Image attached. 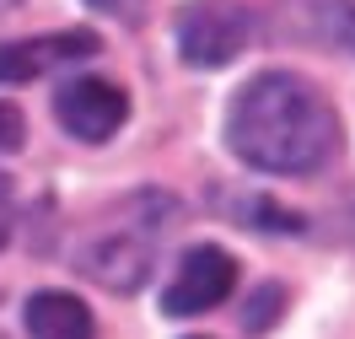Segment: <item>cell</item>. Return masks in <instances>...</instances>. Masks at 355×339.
Instances as JSON below:
<instances>
[{"mask_svg": "<svg viewBox=\"0 0 355 339\" xmlns=\"http://www.w3.org/2000/svg\"><path fill=\"white\" fill-rule=\"evenodd\" d=\"M275 302H280V291H264V296H259V313H248V329H264L269 318H275Z\"/></svg>", "mask_w": 355, "mask_h": 339, "instance_id": "11", "label": "cell"}, {"mask_svg": "<svg viewBox=\"0 0 355 339\" xmlns=\"http://www.w3.org/2000/svg\"><path fill=\"white\" fill-rule=\"evenodd\" d=\"M307 11H312V38L318 44L355 54V0H318Z\"/></svg>", "mask_w": 355, "mask_h": 339, "instance_id": "8", "label": "cell"}, {"mask_svg": "<svg viewBox=\"0 0 355 339\" xmlns=\"http://www.w3.org/2000/svg\"><path fill=\"white\" fill-rule=\"evenodd\" d=\"M97 6H108V11H119V0H97Z\"/></svg>", "mask_w": 355, "mask_h": 339, "instance_id": "12", "label": "cell"}, {"mask_svg": "<svg viewBox=\"0 0 355 339\" xmlns=\"http://www.w3.org/2000/svg\"><path fill=\"white\" fill-rule=\"evenodd\" d=\"M130 113V97L113 87V81H97V76H81V81H65L54 92V119L65 124L76 140H108Z\"/></svg>", "mask_w": 355, "mask_h": 339, "instance_id": "5", "label": "cell"}, {"mask_svg": "<svg viewBox=\"0 0 355 339\" xmlns=\"http://www.w3.org/2000/svg\"><path fill=\"white\" fill-rule=\"evenodd\" d=\"M97 54V33H49V38H22V44H0V81H38L60 65H81Z\"/></svg>", "mask_w": 355, "mask_h": 339, "instance_id": "6", "label": "cell"}, {"mask_svg": "<svg viewBox=\"0 0 355 339\" xmlns=\"http://www.w3.org/2000/svg\"><path fill=\"white\" fill-rule=\"evenodd\" d=\"M11 221H17V200H11V178H0V243L11 237Z\"/></svg>", "mask_w": 355, "mask_h": 339, "instance_id": "10", "label": "cell"}, {"mask_svg": "<svg viewBox=\"0 0 355 339\" xmlns=\"http://www.w3.org/2000/svg\"><path fill=\"white\" fill-rule=\"evenodd\" d=\"M226 146L259 173H312L339 146V113L302 76L264 70L232 97Z\"/></svg>", "mask_w": 355, "mask_h": 339, "instance_id": "1", "label": "cell"}, {"mask_svg": "<svg viewBox=\"0 0 355 339\" xmlns=\"http://www.w3.org/2000/svg\"><path fill=\"white\" fill-rule=\"evenodd\" d=\"M167 226H173V200L135 194V200H124V210H113L108 226L81 248L76 270L87 280H97L103 291H140L151 264H156V248H162Z\"/></svg>", "mask_w": 355, "mask_h": 339, "instance_id": "2", "label": "cell"}, {"mask_svg": "<svg viewBox=\"0 0 355 339\" xmlns=\"http://www.w3.org/2000/svg\"><path fill=\"white\" fill-rule=\"evenodd\" d=\"M248 38H253V17L237 0H205V6H194L178 22V49H183L189 65H200V70L232 65L248 49Z\"/></svg>", "mask_w": 355, "mask_h": 339, "instance_id": "3", "label": "cell"}, {"mask_svg": "<svg viewBox=\"0 0 355 339\" xmlns=\"http://www.w3.org/2000/svg\"><path fill=\"white\" fill-rule=\"evenodd\" d=\"M27 135V124H22V113L11 108V103H0V151H17Z\"/></svg>", "mask_w": 355, "mask_h": 339, "instance_id": "9", "label": "cell"}, {"mask_svg": "<svg viewBox=\"0 0 355 339\" xmlns=\"http://www.w3.org/2000/svg\"><path fill=\"white\" fill-rule=\"evenodd\" d=\"M27 334L33 339H92V313L70 291H38L27 302Z\"/></svg>", "mask_w": 355, "mask_h": 339, "instance_id": "7", "label": "cell"}, {"mask_svg": "<svg viewBox=\"0 0 355 339\" xmlns=\"http://www.w3.org/2000/svg\"><path fill=\"white\" fill-rule=\"evenodd\" d=\"M232 286H237V259H232L226 248H210V243H200V248L183 253L178 275L167 280L162 307H167L173 318L210 313V307H221L226 296H232Z\"/></svg>", "mask_w": 355, "mask_h": 339, "instance_id": "4", "label": "cell"}]
</instances>
